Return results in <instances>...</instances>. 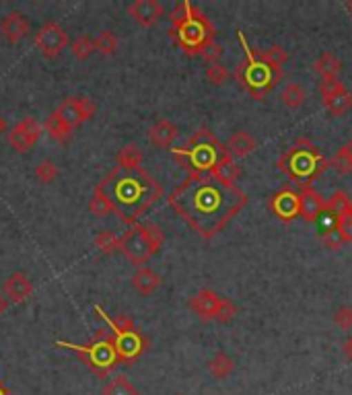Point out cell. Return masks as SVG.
<instances>
[{"label":"cell","instance_id":"cell-43","mask_svg":"<svg viewBox=\"0 0 352 395\" xmlns=\"http://www.w3.org/2000/svg\"><path fill=\"white\" fill-rule=\"evenodd\" d=\"M336 227H338V231L342 233V237L346 239V243H352V214L338 218V220H336Z\"/></svg>","mask_w":352,"mask_h":395},{"label":"cell","instance_id":"cell-33","mask_svg":"<svg viewBox=\"0 0 352 395\" xmlns=\"http://www.w3.org/2000/svg\"><path fill=\"white\" fill-rule=\"evenodd\" d=\"M260 58L264 60V62H268L270 66H274V68H282V64L289 60V52L282 48V46H270L268 50H264V52H260Z\"/></svg>","mask_w":352,"mask_h":395},{"label":"cell","instance_id":"cell-18","mask_svg":"<svg viewBox=\"0 0 352 395\" xmlns=\"http://www.w3.org/2000/svg\"><path fill=\"white\" fill-rule=\"evenodd\" d=\"M33 293V285L31 280L27 278V274L23 272H14L8 276V280L4 282L2 287V295L10 300V305H19V302H25Z\"/></svg>","mask_w":352,"mask_h":395},{"label":"cell","instance_id":"cell-27","mask_svg":"<svg viewBox=\"0 0 352 395\" xmlns=\"http://www.w3.org/2000/svg\"><path fill=\"white\" fill-rule=\"evenodd\" d=\"M305 99H307V93H305V89H303L299 83H289V85L280 91V101H282L286 107H291V109L301 107V105L305 103Z\"/></svg>","mask_w":352,"mask_h":395},{"label":"cell","instance_id":"cell-36","mask_svg":"<svg viewBox=\"0 0 352 395\" xmlns=\"http://www.w3.org/2000/svg\"><path fill=\"white\" fill-rule=\"evenodd\" d=\"M89 212L95 214V216H99V218H104V216H108V214H114V208H112V204L108 202V198L101 196L99 192H95L93 198L89 200Z\"/></svg>","mask_w":352,"mask_h":395},{"label":"cell","instance_id":"cell-29","mask_svg":"<svg viewBox=\"0 0 352 395\" xmlns=\"http://www.w3.org/2000/svg\"><path fill=\"white\" fill-rule=\"evenodd\" d=\"M101 395H138V389L134 387V383L124 377V375H117L112 381L106 383Z\"/></svg>","mask_w":352,"mask_h":395},{"label":"cell","instance_id":"cell-3","mask_svg":"<svg viewBox=\"0 0 352 395\" xmlns=\"http://www.w3.org/2000/svg\"><path fill=\"white\" fill-rule=\"evenodd\" d=\"M169 19H171L169 35L175 37V41L179 44V48L184 50L186 56H190V58L200 56V52L211 41H215L217 29H215L213 21L192 2L184 0L179 4H175Z\"/></svg>","mask_w":352,"mask_h":395},{"label":"cell","instance_id":"cell-49","mask_svg":"<svg viewBox=\"0 0 352 395\" xmlns=\"http://www.w3.org/2000/svg\"><path fill=\"white\" fill-rule=\"evenodd\" d=\"M175 395H184V394H175Z\"/></svg>","mask_w":352,"mask_h":395},{"label":"cell","instance_id":"cell-45","mask_svg":"<svg viewBox=\"0 0 352 395\" xmlns=\"http://www.w3.org/2000/svg\"><path fill=\"white\" fill-rule=\"evenodd\" d=\"M8 307H10V300H8L6 296L0 293V315H2V313H4V311L8 309Z\"/></svg>","mask_w":352,"mask_h":395},{"label":"cell","instance_id":"cell-26","mask_svg":"<svg viewBox=\"0 0 352 395\" xmlns=\"http://www.w3.org/2000/svg\"><path fill=\"white\" fill-rule=\"evenodd\" d=\"M142 159H144V155H142V151H140L136 144H126V146L119 148V153H117V167L128 169V171L140 169Z\"/></svg>","mask_w":352,"mask_h":395},{"label":"cell","instance_id":"cell-5","mask_svg":"<svg viewBox=\"0 0 352 395\" xmlns=\"http://www.w3.org/2000/svg\"><path fill=\"white\" fill-rule=\"evenodd\" d=\"M330 167V161L309 138H299L278 159V169L297 184L299 190L313 188V182Z\"/></svg>","mask_w":352,"mask_h":395},{"label":"cell","instance_id":"cell-20","mask_svg":"<svg viewBox=\"0 0 352 395\" xmlns=\"http://www.w3.org/2000/svg\"><path fill=\"white\" fill-rule=\"evenodd\" d=\"M255 146H257L255 138H253L249 132H245V130H239V132L231 134V138L225 142V148H227V153H229L233 159L247 157L249 153L255 151Z\"/></svg>","mask_w":352,"mask_h":395},{"label":"cell","instance_id":"cell-48","mask_svg":"<svg viewBox=\"0 0 352 395\" xmlns=\"http://www.w3.org/2000/svg\"><path fill=\"white\" fill-rule=\"evenodd\" d=\"M346 8H349V12H351V15H352V0H351V2H346Z\"/></svg>","mask_w":352,"mask_h":395},{"label":"cell","instance_id":"cell-19","mask_svg":"<svg viewBox=\"0 0 352 395\" xmlns=\"http://www.w3.org/2000/svg\"><path fill=\"white\" fill-rule=\"evenodd\" d=\"M177 136H179V130L171 119H159L148 130V140L157 148H169Z\"/></svg>","mask_w":352,"mask_h":395},{"label":"cell","instance_id":"cell-28","mask_svg":"<svg viewBox=\"0 0 352 395\" xmlns=\"http://www.w3.org/2000/svg\"><path fill=\"white\" fill-rule=\"evenodd\" d=\"M324 105H326V109H328L332 115L340 117V115H344V113L352 107V93L349 89H344V91H340L338 95L326 99Z\"/></svg>","mask_w":352,"mask_h":395},{"label":"cell","instance_id":"cell-12","mask_svg":"<svg viewBox=\"0 0 352 395\" xmlns=\"http://www.w3.org/2000/svg\"><path fill=\"white\" fill-rule=\"evenodd\" d=\"M95 111H97V107H95V103L89 97L64 99V101L58 105V109H56V113L60 115V119H62L66 126H70L72 130L79 128L81 124L89 122V119L95 115Z\"/></svg>","mask_w":352,"mask_h":395},{"label":"cell","instance_id":"cell-47","mask_svg":"<svg viewBox=\"0 0 352 395\" xmlns=\"http://www.w3.org/2000/svg\"><path fill=\"white\" fill-rule=\"evenodd\" d=\"M0 395H12L10 394V389H8L2 381H0Z\"/></svg>","mask_w":352,"mask_h":395},{"label":"cell","instance_id":"cell-11","mask_svg":"<svg viewBox=\"0 0 352 395\" xmlns=\"http://www.w3.org/2000/svg\"><path fill=\"white\" fill-rule=\"evenodd\" d=\"M41 132H43V126L35 117H25L10 128L8 144H10V148H14L17 153L23 155L37 144V140L41 138Z\"/></svg>","mask_w":352,"mask_h":395},{"label":"cell","instance_id":"cell-24","mask_svg":"<svg viewBox=\"0 0 352 395\" xmlns=\"http://www.w3.org/2000/svg\"><path fill=\"white\" fill-rule=\"evenodd\" d=\"M326 214H330L334 220H338V218H342V216L352 214V200L349 198V194L342 192V190L334 192L332 198L326 200Z\"/></svg>","mask_w":352,"mask_h":395},{"label":"cell","instance_id":"cell-39","mask_svg":"<svg viewBox=\"0 0 352 395\" xmlns=\"http://www.w3.org/2000/svg\"><path fill=\"white\" fill-rule=\"evenodd\" d=\"M344 89H346L344 83H340L338 79H334V81H322V85H320V93H322V99H324V101L334 97V95H338V93L344 91Z\"/></svg>","mask_w":352,"mask_h":395},{"label":"cell","instance_id":"cell-46","mask_svg":"<svg viewBox=\"0 0 352 395\" xmlns=\"http://www.w3.org/2000/svg\"><path fill=\"white\" fill-rule=\"evenodd\" d=\"M4 132H6V117L0 113V136H2Z\"/></svg>","mask_w":352,"mask_h":395},{"label":"cell","instance_id":"cell-23","mask_svg":"<svg viewBox=\"0 0 352 395\" xmlns=\"http://www.w3.org/2000/svg\"><path fill=\"white\" fill-rule=\"evenodd\" d=\"M43 128H46V132H48L58 144H68V142L72 140V134H75V130H72L70 126H66L56 111L46 119V126H43Z\"/></svg>","mask_w":352,"mask_h":395},{"label":"cell","instance_id":"cell-22","mask_svg":"<svg viewBox=\"0 0 352 395\" xmlns=\"http://www.w3.org/2000/svg\"><path fill=\"white\" fill-rule=\"evenodd\" d=\"M315 73L322 77V81H334L342 73V60L332 52H326L315 60Z\"/></svg>","mask_w":352,"mask_h":395},{"label":"cell","instance_id":"cell-8","mask_svg":"<svg viewBox=\"0 0 352 395\" xmlns=\"http://www.w3.org/2000/svg\"><path fill=\"white\" fill-rule=\"evenodd\" d=\"M68 348H75L79 352V356H83L85 365L97 373L99 377H106L117 363H119V356H117L116 350V340H114V334L108 331V329H101L89 344L85 346H75V344H64Z\"/></svg>","mask_w":352,"mask_h":395},{"label":"cell","instance_id":"cell-4","mask_svg":"<svg viewBox=\"0 0 352 395\" xmlns=\"http://www.w3.org/2000/svg\"><path fill=\"white\" fill-rule=\"evenodd\" d=\"M173 157L186 171L200 175H215V171L231 159L225 144L208 128H200L184 146L173 148Z\"/></svg>","mask_w":352,"mask_h":395},{"label":"cell","instance_id":"cell-32","mask_svg":"<svg viewBox=\"0 0 352 395\" xmlns=\"http://www.w3.org/2000/svg\"><path fill=\"white\" fill-rule=\"evenodd\" d=\"M215 177L217 180H221L223 184H231V186H237L235 182L241 177V167L237 165V161H235L233 157L231 159H227L217 171H215Z\"/></svg>","mask_w":352,"mask_h":395},{"label":"cell","instance_id":"cell-37","mask_svg":"<svg viewBox=\"0 0 352 395\" xmlns=\"http://www.w3.org/2000/svg\"><path fill=\"white\" fill-rule=\"evenodd\" d=\"M229 77H231V73L227 70V66H223V64H211L208 68H206V79H208V83L211 85H215V87H221V85H225L227 81H229Z\"/></svg>","mask_w":352,"mask_h":395},{"label":"cell","instance_id":"cell-40","mask_svg":"<svg viewBox=\"0 0 352 395\" xmlns=\"http://www.w3.org/2000/svg\"><path fill=\"white\" fill-rule=\"evenodd\" d=\"M221 56H223V48H221L217 41H211V44L200 52V58L206 60L208 64H217V62L221 60Z\"/></svg>","mask_w":352,"mask_h":395},{"label":"cell","instance_id":"cell-13","mask_svg":"<svg viewBox=\"0 0 352 395\" xmlns=\"http://www.w3.org/2000/svg\"><path fill=\"white\" fill-rule=\"evenodd\" d=\"M268 208L282 222H293L301 216V196L291 188H282L268 198Z\"/></svg>","mask_w":352,"mask_h":395},{"label":"cell","instance_id":"cell-2","mask_svg":"<svg viewBox=\"0 0 352 395\" xmlns=\"http://www.w3.org/2000/svg\"><path fill=\"white\" fill-rule=\"evenodd\" d=\"M95 192L108 198L114 214L128 224H134L163 196L161 184L142 167L132 171L116 167L97 184Z\"/></svg>","mask_w":352,"mask_h":395},{"label":"cell","instance_id":"cell-17","mask_svg":"<svg viewBox=\"0 0 352 395\" xmlns=\"http://www.w3.org/2000/svg\"><path fill=\"white\" fill-rule=\"evenodd\" d=\"M301 196V216L305 222L313 224L320 222L322 216L326 214V200L320 196L313 188H303L299 190Z\"/></svg>","mask_w":352,"mask_h":395},{"label":"cell","instance_id":"cell-35","mask_svg":"<svg viewBox=\"0 0 352 395\" xmlns=\"http://www.w3.org/2000/svg\"><path fill=\"white\" fill-rule=\"evenodd\" d=\"M95 50L104 56H112L116 54L117 50V37L112 31H101L97 37H95Z\"/></svg>","mask_w":352,"mask_h":395},{"label":"cell","instance_id":"cell-15","mask_svg":"<svg viewBox=\"0 0 352 395\" xmlns=\"http://www.w3.org/2000/svg\"><path fill=\"white\" fill-rule=\"evenodd\" d=\"M31 33V25L23 12H8L0 19V35L8 44H19Z\"/></svg>","mask_w":352,"mask_h":395},{"label":"cell","instance_id":"cell-9","mask_svg":"<svg viewBox=\"0 0 352 395\" xmlns=\"http://www.w3.org/2000/svg\"><path fill=\"white\" fill-rule=\"evenodd\" d=\"M112 325V334L116 340V350L119 356V363L124 365H134L148 348V340L144 338V334L134 325V321L128 315H117L114 319H110Z\"/></svg>","mask_w":352,"mask_h":395},{"label":"cell","instance_id":"cell-21","mask_svg":"<svg viewBox=\"0 0 352 395\" xmlns=\"http://www.w3.org/2000/svg\"><path fill=\"white\" fill-rule=\"evenodd\" d=\"M161 276L155 272V270H150V268H138L136 270V274L132 276V287H134V291H138L142 296H150L155 291H159V287H161Z\"/></svg>","mask_w":352,"mask_h":395},{"label":"cell","instance_id":"cell-14","mask_svg":"<svg viewBox=\"0 0 352 395\" xmlns=\"http://www.w3.org/2000/svg\"><path fill=\"white\" fill-rule=\"evenodd\" d=\"M223 298H225V296H221L219 293L211 291V289H202V291H198L196 295L188 300V307H190L200 319L211 321V319H217L219 309H221V305H223Z\"/></svg>","mask_w":352,"mask_h":395},{"label":"cell","instance_id":"cell-10","mask_svg":"<svg viewBox=\"0 0 352 395\" xmlns=\"http://www.w3.org/2000/svg\"><path fill=\"white\" fill-rule=\"evenodd\" d=\"M35 46L41 52L43 58L54 60L58 58L64 48L68 46V33L56 23V21H48L41 25V29L35 33Z\"/></svg>","mask_w":352,"mask_h":395},{"label":"cell","instance_id":"cell-30","mask_svg":"<svg viewBox=\"0 0 352 395\" xmlns=\"http://www.w3.org/2000/svg\"><path fill=\"white\" fill-rule=\"evenodd\" d=\"M70 52L77 60H87L91 58L97 50H95V39L91 35H79L72 44H70Z\"/></svg>","mask_w":352,"mask_h":395},{"label":"cell","instance_id":"cell-42","mask_svg":"<svg viewBox=\"0 0 352 395\" xmlns=\"http://www.w3.org/2000/svg\"><path fill=\"white\" fill-rule=\"evenodd\" d=\"M237 315V305H235L231 298H223V305L219 309V315H217V321L221 323H229Z\"/></svg>","mask_w":352,"mask_h":395},{"label":"cell","instance_id":"cell-44","mask_svg":"<svg viewBox=\"0 0 352 395\" xmlns=\"http://www.w3.org/2000/svg\"><path fill=\"white\" fill-rule=\"evenodd\" d=\"M342 350H344V356H346V358H349V360L352 363V336L349 338V340H346V342H344Z\"/></svg>","mask_w":352,"mask_h":395},{"label":"cell","instance_id":"cell-6","mask_svg":"<svg viewBox=\"0 0 352 395\" xmlns=\"http://www.w3.org/2000/svg\"><path fill=\"white\" fill-rule=\"evenodd\" d=\"M237 37L245 52V60L235 66L233 79L251 97L262 101L282 81V68H274L268 62H264L260 58V52L247 44L243 31H237Z\"/></svg>","mask_w":352,"mask_h":395},{"label":"cell","instance_id":"cell-31","mask_svg":"<svg viewBox=\"0 0 352 395\" xmlns=\"http://www.w3.org/2000/svg\"><path fill=\"white\" fill-rule=\"evenodd\" d=\"M330 167H334L338 173L346 175V173H352V140L346 142L332 159H330Z\"/></svg>","mask_w":352,"mask_h":395},{"label":"cell","instance_id":"cell-7","mask_svg":"<svg viewBox=\"0 0 352 395\" xmlns=\"http://www.w3.org/2000/svg\"><path fill=\"white\" fill-rule=\"evenodd\" d=\"M165 235L161 227L155 222H142L134 224L119 241V251L126 256L130 264L136 268H144V264L163 247Z\"/></svg>","mask_w":352,"mask_h":395},{"label":"cell","instance_id":"cell-16","mask_svg":"<svg viewBox=\"0 0 352 395\" xmlns=\"http://www.w3.org/2000/svg\"><path fill=\"white\" fill-rule=\"evenodd\" d=\"M165 8L159 0H136L128 6V15L142 27L155 25L163 17Z\"/></svg>","mask_w":352,"mask_h":395},{"label":"cell","instance_id":"cell-34","mask_svg":"<svg viewBox=\"0 0 352 395\" xmlns=\"http://www.w3.org/2000/svg\"><path fill=\"white\" fill-rule=\"evenodd\" d=\"M119 241L121 237H117L114 231H104L95 237V247L101 253H114L116 249H119Z\"/></svg>","mask_w":352,"mask_h":395},{"label":"cell","instance_id":"cell-41","mask_svg":"<svg viewBox=\"0 0 352 395\" xmlns=\"http://www.w3.org/2000/svg\"><path fill=\"white\" fill-rule=\"evenodd\" d=\"M334 321L342 329H352V307H346V305L338 307L336 313H334Z\"/></svg>","mask_w":352,"mask_h":395},{"label":"cell","instance_id":"cell-25","mask_svg":"<svg viewBox=\"0 0 352 395\" xmlns=\"http://www.w3.org/2000/svg\"><path fill=\"white\" fill-rule=\"evenodd\" d=\"M206 369H208V373H211L215 379H227L235 371V360L229 354H225V352H217V354L208 360Z\"/></svg>","mask_w":352,"mask_h":395},{"label":"cell","instance_id":"cell-38","mask_svg":"<svg viewBox=\"0 0 352 395\" xmlns=\"http://www.w3.org/2000/svg\"><path fill=\"white\" fill-rule=\"evenodd\" d=\"M35 177H37L39 184H52L58 177V167L52 161H41L35 167Z\"/></svg>","mask_w":352,"mask_h":395},{"label":"cell","instance_id":"cell-1","mask_svg":"<svg viewBox=\"0 0 352 395\" xmlns=\"http://www.w3.org/2000/svg\"><path fill=\"white\" fill-rule=\"evenodd\" d=\"M247 194L215 175L190 173L167 198L169 206L204 239L219 235L247 204Z\"/></svg>","mask_w":352,"mask_h":395}]
</instances>
